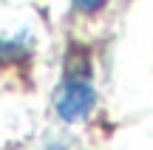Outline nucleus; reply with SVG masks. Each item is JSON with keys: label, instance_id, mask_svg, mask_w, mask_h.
Instances as JSON below:
<instances>
[{"label": "nucleus", "instance_id": "f03ea898", "mask_svg": "<svg viewBox=\"0 0 153 150\" xmlns=\"http://www.w3.org/2000/svg\"><path fill=\"white\" fill-rule=\"evenodd\" d=\"M28 57V48L20 40H0V68H9L14 62H23Z\"/></svg>", "mask_w": 153, "mask_h": 150}, {"label": "nucleus", "instance_id": "f257e3e1", "mask_svg": "<svg viewBox=\"0 0 153 150\" xmlns=\"http://www.w3.org/2000/svg\"><path fill=\"white\" fill-rule=\"evenodd\" d=\"M94 102H97V94H94L91 85L79 77H68L54 99V108H57L62 122H82L91 113Z\"/></svg>", "mask_w": 153, "mask_h": 150}, {"label": "nucleus", "instance_id": "7ed1b4c3", "mask_svg": "<svg viewBox=\"0 0 153 150\" xmlns=\"http://www.w3.org/2000/svg\"><path fill=\"white\" fill-rule=\"evenodd\" d=\"M105 3H108V0H74V6H76L79 11H85V14H94V11H99Z\"/></svg>", "mask_w": 153, "mask_h": 150}]
</instances>
